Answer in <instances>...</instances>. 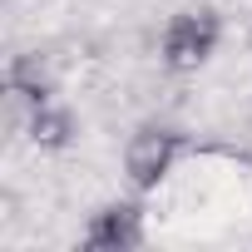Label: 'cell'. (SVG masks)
<instances>
[{
    "label": "cell",
    "instance_id": "obj_2",
    "mask_svg": "<svg viewBox=\"0 0 252 252\" xmlns=\"http://www.w3.org/2000/svg\"><path fill=\"white\" fill-rule=\"evenodd\" d=\"M178 154H183V139L173 129H139L129 139V149H124V173H129V183L139 193H149L163 183V173L173 168Z\"/></svg>",
    "mask_w": 252,
    "mask_h": 252
},
{
    "label": "cell",
    "instance_id": "obj_1",
    "mask_svg": "<svg viewBox=\"0 0 252 252\" xmlns=\"http://www.w3.org/2000/svg\"><path fill=\"white\" fill-rule=\"evenodd\" d=\"M218 40H222V20H218L213 10H183V15L168 20L158 55H163L168 69L188 74V69H198V64L218 50Z\"/></svg>",
    "mask_w": 252,
    "mask_h": 252
},
{
    "label": "cell",
    "instance_id": "obj_3",
    "mask_svg": "<svg viewBox=\"0 0 252 252\" xmlns=\"http://www.w3.org/2000/svg\"><path fill=\"white\" fill-rule=\"evenodd\" d=\"M139 242H144V208L139 203H104L84 232V247H94V252H129Z\"/></svg>",
    "mask_w": 252,
    "mask_h": 252
},
{
    "label": "cell",
    "instance_id": "obj_5",
    "mask_svg": "<svg viewBox=\"0 0 252 252\" xmlns=\"http://www.w3.org/2000/svg\"><path fill=\"white\" fill-rule=\"evenodd\" d=\"M25 134H30V144H35V149H64V144L74 139V119H69V109L35 104V109H30V119H25Z\"/></svg>",
    "mask_w": 252,
    "mask_h": 252
},
{
    "label": "cell",
    "instance_id": "obj_4",
    "mask_svg": "<svg viewBox=\"0 0 252 252\" xmlns=\"http://www.w3.org/2000/svg\"><path fill=\"white\" fill-rule=\"evenodd\" d=\"M5 89H15V94L30 99V109H35V104H50L55 74H50V64H45L40 55H15V60L5 64Z\"/></svg>",
    "mask_w": 252,
    "mask_h": 252
},
{
    "label": "cell",
    "instance_id": "obj_6",
    "mask_svg": "<svg viewBox=\"0 0 252 252\" xmlns=\"http://www.w3.org/2000/svg\"><path fill=\"white\" fill-rule=\"evenodd\" d=\"M247 50H252V30H247Z\"/></svg>",
    "mask_w": 252,
    "mask_h": 252
}]
</instances>
